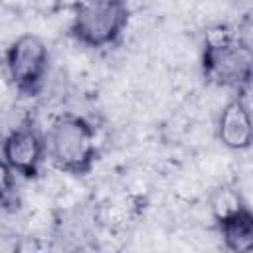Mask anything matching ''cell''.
Here are the masks:
<instances>
[{
    "instance_id": "obj_1",
    "label": "cell",
    "mask_w": 253,
    "mask_h": 253,
    "mask_svg": "<svg viewBox=\"0 0 253 253\" xmlns=\"http://www.w3.org/2000/svg\"><path fill=\"white\" fill-rule=\"evenodd\" d=\"M45 158L67 174H85L97 156V138L89 121L79 115H59L45 136Z\"/></svg>"
},
{
    "instance_id": "obj_2",
    "label": "cell",
    "mask_w": 253,
    "mask_h": 253,
    "mask_svg": "<svg viewBox=\"0 0 253 253\" xmlns=\"http://www.w3.org/2000/svg\"><path fill=\"white\" fill-rule=\"evenodd\" d=\"M251 47L231 32L217 28L208 32L202 55L204 75L221 87L241 89L251 79Z\"/></svg>"
},
{
    "instance_id": "obj_3",
    "label": "cell",
    "mask_w": 253,
    "mask_h": 253,
    "mask_svg": "<svg viewBox=\"0 0 253 253\" xmlns=\"http://www.w3.org/2000/svg\"><path fill=\"white\" fill-rule=\"evenodd\" d=\"M128 22L125 0H79L73 6V36L89 47L115 43Z\"/></svg>"
},
{
    "instance_id": "obj_4",
    "label": "cell",
    "mask_w": 253,
    "mask_h": 253,
    "mask_svg": "<svg viewBox=\"0 0 253 253\" xmlns=\"http://www.w3.org/2000/svg\"><path fill=\"white\" fill-rule=\"evenodd\" d=\"M49 63L45 42L36 34L18 36L6 51V71L16 89L34 93L42 85Z\"/></svg>"
},
{
    "instance_id": "obj_5",
    "label": "cell",
    "mask_w": 253,
    "mask_h": 253,
    "mask_svg": "<svg viewBox=\"0 0 253 253\" xmlns=\"http://www.w3.org/2000/svg\"><path fill=\"white\" fill-rule=\"evenodd\" d=\"M2 158L6 164L26 178H34L45 158L43 136L32 125H20L12 128L2 140Z\"/></svg>"
},
{
    "instance_id": "obj_6",
    "label": "cell",
    "mask_w": 253,
    "mask_h": 253,
    "mask_svg": "<svg viewBox=\"0 0 253 253\" xmlns=\"http://www.w3.org/2000/svg\"><path fill=\"white\" fill-rule=\"evenodd\" d=\"M217 138L229 150H247L253 140V126L249 107L243 99H231L219 113Z\"/></svg>"
},
{
    "instance_id": "obj_7",
    "label": "cell",
    "mask_w": 253,
    "mask_h": 253,
    "mask_svg": "<svg viewBox=\"0 0 253 253\" xmlns=\"http://www.w3.org/2000/svg\"><path fill=\"white\" fill-rule=\"evenodd\" d=\"M223 243L229 251L247 253L253 249V215L249 210L217 223Z\"/></svg>"
},
{
    "instance_id": "obj_8",
    "label": "cell",
    "mask_w": 253,
    "mask_h": 253,
    "mask_svg": "<svg viewBox=\"0 0 253 253\" xmlns=\"http://www.w3.org/2000/svg\"><path fill=\"white\" fill-rule=\"evenodd\" d=\"M245 210H247V206H245L241 194L233 186H219L210 196V211H211L215 223H221Z\"/></svg>"
},
{
    "instance_id": "obj_9",
    "label": "cell",
    "mask_w": 253,
    "mask_h": 253,
    "mask_svg": "<svg viewBox=\"0 0 253 253\" xmlns=\"http://www.w3.org/2000/svg\"><path fill=\"white\" fill-rule=\"evenodd\" d=\"M18 204V192H16V172L6 164L4 158H0V208L12 210Z\"/></svg>"
}]
</instances>
